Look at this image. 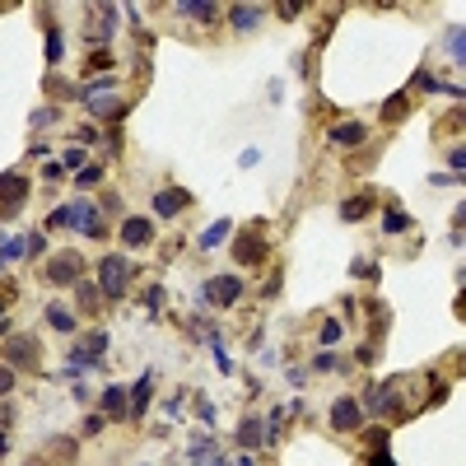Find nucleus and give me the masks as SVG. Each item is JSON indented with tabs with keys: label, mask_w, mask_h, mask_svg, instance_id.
Instances as JSON below:
<instances>
[{
	"label": "nucleus",
	"mask_w": 466,
	"mask_h": 466,
	"mask_svg": "<svg viewBox=\"0 0 466 466\" xmlns=\"http://www.w3.org/2000/svg\"><path fill=\"white\" fill-rule=\"evenodd\" d=\"M0 355L10 359V368H28V373H33V368L42 364V345H38L33 336L14 331V336H5V350H0Z\"/></svg>",
	"instance_id": "nucleus-1"
},
{
	"label": "nucleus",
	"mask_w": 466,
	"mask_h": 466,
	"mask_svg": "<svg viewBox=\"0 0 466 466\" xmlns=\"http://www.w3.org/2000/svg\"><path fill=\"white\" fill-rule=\"evenodd\" d=\"M98 285L108 299H122L126 285H131V266H126V256H103L98 261Z\"/></svg>",
	"instance_id": "nucleus-2"
},
{
	"label": "nucleus",
	"mask_w": 466,
	"mask_h": 466,
	"mask_svg": "<svg viewBox=\"0 0 466 466\" xmlns=\"http://www.w3.org/2000/svg\"><path fill=\"white\" fill-rule=\"evenodd\" d=\"M103 350H108V331H89L84 341L75 345V350H70V377L84 373V368H98Z\"/></svg>",
	"instance_id": "nucleus-3"
},
{
	"label": "nucleus",
	"mask_w": 466,
	"mask_h": 466,
	"mask_svg": "<svg viewBox=\"0 0 466 466\" xmlns=\"http://www.w3.org/2000/svg\"><path fill=\"white\" fill-rule=\"evenodd\" d=\"M79 275H84V256L75 247H66V252H56L47 261V285H75Z\"/></svg>",
	"instance_id": "nucleus-4"
},
{
	"label": "nucleus",
	"mask_w": 466,
	"mask_h": 466,
	"mask_svg": "<svg viewBox=\"0 0 466 466\" xmlns=\"http://www.w3.org/2000/svg\"><path fill=\"white\" fill-rule=\"evenodd\" d=\"M233 261H238V266H261V261H266V229H261V224H252V229L233 243Z\"/></svg>",
	"instance_id": "nucleus-5"
},
{
	"label": "nucleus",
	"mask_w": 466,
	"mask_h": 466,
	"mask_svg": "<svg viewBox=\"0 0 466 466\" xmlns=\"http://www.w3.org/2000/svg\"><path fill=\"white\" fill-rule=\"evenodd\" d=\"M98 205H93V200H75V205H66V224L70 229H79V233H89V238H103V220H98Z\"/></svg>",
	"instance_id": "nucleus-6"
},
{
	"label": "nucleus",
	"mask_w": 466,
	"mask_h": 466,
	"mask_svg": "<svg viewBox=\"0 0 466 466\" xmlns=\"http://www.w3.org/2000/svg\"><path fill=\"white\" fill-rule=\"evenodd\" d=\"M28 200V178L23 173H0V215H19Z\"/></svg>",
	"instance_id": "nucleus-7"
},
{
	"label": "nucleus",
	"mask_w": 466,
	"mask_h": 466,
	"mask_svg": "<svg viewBox=\"0 0 466 466\" xmlns=\"http://www.w3.org/2000/svg\"><path fill=\"white\" fill-rule=\"evenodd\" d=\"M359 424H364L359 401H355V397H336V406H331V429H336V433H355Z\"/></svg>",
	"instance_id": "nucleus-8"
},
{
	"label": "nucleus",
	"mask_w": 466,
	"mask_h": 466,
	"mask_svg": "<svg viewBox=\"0 0 466 466\" xmlns=\"http://www.w3.org/2000/svg\"><path fill=\"white\" fill-rule=\"evenodd\" d=\"M238 294H243V280H238V275H215V280H205V299L220 303V308L238 303Z\"/></svg>",
	"instance_id": "nucleus-9"
},
{
	"label": "nucleus",
	"mask_w": 466,
	"mask_h": 466,
	"mask_svg": "<svg viewBox=\"0 0 466 466\" xmlns=\"http://www.w3.org/2000/svg\"><path fill=\"white\" fill-rule=\"evenodd\" d=\"M359 411H368V415H387V411H397V382L368 387V392H364V406H359Z\"/></svg>",
	"instance_id": "nucleus-10"
},
{
	"label": "nucleus",
	"mask_w": 466,
	"mask_h": 466,
	"mask_svg": "<svg viewBox=\"0 0 466 466\" xmlns=\"http://www.w3.org/2000/svg\"><path fill=\"white\" fill-rule=\"evenodd\" d=\"M122 243H126V247H135V252H140V247H149V243H154V224L140 220V215L122 220Z\"/></svg>",
	"instance_id": "nucleus-11"
},
{
	"label": "nucleus",
	"mask_w": 466,
	"mask_h": 466,
	"mask_svg": "<svg viewBox=\"0 0 466 466\" xmlns=\"http://www.w3.org/2000/svg\"><path fill=\"white\" fill-rule=\"evenodd\" d=\"M182 205H191V196H187L182 187H168V191H159V196H154V215H159V220L182 215Z\"/></svg>",
	"instance_id": "nucleus-12"
},
{
	"label": "nucleus",
	"mask_w": 466,
	"mask_h": 466,
	"mask_svg": "<svg viewBox=\"0 0 466 466\" xmlns=\"http://www.w3.org/2000/svg\"><path fill=\"white\" fill-rule=\"evenodd\" d=\"M364 140H368V126H359V122L331 126V144H364Z\"/></svg>",
	"instance_id": "nucleus-13"
},
{
	"label": "nucleus",
	"mask_w": 466,
	"mask_h": 466,
	"mask_svg": "<svg viewBox=\"0 0 466 466\" xmlns=\"http://www.w3.org/2000/svg\"><path fill=\"white\" fill-rule=\"evenodd\" d=\"M229 233H233V224H229V220H215L210 229L200 233V247H205V252H215V247H224V243H229Z\"/></svg>",
	"instance_id": "nucleus-14"
},
{
	"label": "nucleus",
	"mask_w": 466,
	"mask_h": 466,
	"mask_svg": "<svg viewBox=\"0 0 466 466\" xmlns=\"http://www.w3.org/2000/svg\"><path fill=\"white\" fill-rule=\"evenodd\" d=\"M178 14H182V19H200V23H210L220 10H215V5H205V0H182Z\"/></svg>",
	"instance_id": "nucleus-15"
},
{
	"label": "nucleus",
	"mask_w": 466,
	"mask_h": 466,
	"mask_svg": "<svg viewBox=\"0 0 466 466\" xmlns=\"http://www.w3.org/2000/svg\"><path fill=\"white\" fill-rule=\"evenodd\" d=\"M131 397H135V406H131L126 415H140L144 406H149V397H154V373H144L140 382H135V392H131Z\"/></svg>",
	"instance_id": "nucleus-16"
},
{
	"label": "nucleus",
	"mask_w": 466,
	"mask_h": 466,
	"mask_svg": "<svg viewBox=\"0 0 466 466\" xmlns=\"http://www.w3.org/2000/svg\"><path fill=\"white\" fill-rule=\"evenodd\" d=\"M256 19H266L256 5H233V10H229V23H233V28H252Z\"/></svg>",
	"instance_id": "nucleus-17"
},
{
	"label": "nucleus",
	"mask_w": 466,
	"mask_h": 466,
	"mask_svg": "<svg viewBox=\"0 0 466 466\" xmlns=\"http://www.w3.org/2000/svg\"><path fill=\"white\" fill-rule=\"evenodd\" d=\"M266 438H271V424H256V420H247L243 433H238V443H243V448H256V443H266Z\"/></svg>",
	"instance_id": "nucleus-18"
},
{
	"label": "nucleus",
	"mask_w": 466,
	"mask_h": 466,
	"mask_svg": "<svg viewBox=\"0 0 466 466\" xmlns=\"http://www.w3.org/2000/svg\"><path fill=\"white\" fill-rule=\"evenodd\" d=\"M103 415H126V387L112 382V387L103 392Z\"/></svg>",
	"instance_id": "nucleus-19"
},
{
	"label": "nucleus",
	"mask_w": 466,
	"mask_h": 466,
	"mask_svg": "<svg viewBox=\"0 0 466 466\" xmlns=\"http://www.w3.org/2000/svg\"><path fill=\"white\" fill-rule=\"evenodd\" d=\"M75 294H79V308H84V312H98V308H103L98 289H93L89 280H75Z\"/></svg>",
	"instance_id": "nucleus-20"
},
{
	"label": "nucleus",
	"mask_w": 466,
	"mask_h": 466,
	"mask_svg": "<svg viewBox=\"0 0 466 466\" xmlns=\"http://www.w3.org/2000/svg\"><path fill=\"white\" fill-rule=\"evenodd\" d=\"M47 322H52L56 331H75V312L61 308V303H52V308H47Z\"/></svg>",
	"instance_id": "nucleus-21"
},
{
	"label": "nucleus",
	"mask_w": 466,
	"mask_h": 466,
	"mask_svg": "<svg viewBox=\"0 0 466 466\" xmlns=\"http://www.w3.org/2000/svg\"><path fill=\"white\" fill-rule=\"evenodd\" d=\"M368 205H373L368 196H350V200L341 205V220H350V224H355V220H364V215H368Z\"/></svg>",
	"instance_id": "nucleus-22"
},
{
	"label": "nucleus",
	"mask_w": 466,
	"mask_h": 466,
	"mask_svg": "<svg viewBox=\"0 0 466 466\" xmlns=\"http://www.w3.org/2000/svg\"><path fill=\"white\" fill-rule=\"evenodd\" d=\"M61 52H66V38H61V28H52V33H47V61L61 66Z\"/></svg>",
	"instance_id": "nucleus-23"
},
{
	"label": "nucleus",
	"mask_w": 466,
	"mask_h": 466,
	"mask_svg": "<svg viewBox=\"0 0 466 466\" xmlns=\"http://www.w3.org/2000/svg\"><path fill=\"white\" fill-rule=\"evenodd\" d=\"M98 182H103V168L98 164H84L75 173V187H98Z\"/></svg>",
	"instance_id": "nucleus-24"
},
{
	"label": "nucleus",
	"mask_w": 466,
	"mask_h": 466,
	"mask_svg": "<svg viewBox=\"0 0 466 466\" xmlns=\"http://www.w3.org/2000/svg\"><path fill=\"white\" fill-rule=\"evenodd\" d=\"M406 108H411V93H401V98H392L387 108H382V122H397V117H406Z\"/></svg>",
	"instance_id": "nucleus-25"
},
{
	"label": "nucleus",
	"mask_w": 466,
	"mask_h": 466,
	"mask_svg": "<svg viewBox=\"0 0 466 466\" xmlns=\"http://www.w3.org/2000/svg\"><path fill=\"white\" fill-rule=\"evenodd\" d=\"M448 52H453V61H462V52H466V33H462V23H453V33H448Z\"/></svg>",
	"instance_id": "nucleus-26"
},
{
	"label": "nucleus",
	"mask_w": 466,
	"mask_h": 466,
	"mask_svg": "<svg viewBox=\"0 0 466 466\" xmlns=\"http://www.w3.org/2000/svg\"><path fill=\"white\" fill-rule=\"evenodd\" d=\"M23 247H28V238H14L10 247H0V266H10V261H19V256H23Z\"/></svg>",
	"instance_id": "nucleus-27"
},
{
	"label": "nucleus",
	"mask_w": 466,
	"mask_h": 466,
	"mask_svg": "<svg viewBox=\"0 0 466 466\" xmlns=\"http://www.w3.org/2000/svg\"><path fill=\"white\" fill-rule=\"evenodd\" d=\"M47 457H56V462H70V457H75V443H70V438H56V443L47 448Z\"/></svg>",
	"instance_id": "nucleus-28"
},
{
	"label": "nucleus",
	"mask_w": 466,
	"mask_h": 466,
	"mask_svg": "<svg viewBox=\"0 0 466 466\" xmlns=\"http://www.w3.org/2000/svg\"><path fill=\"white\" fill-rule=\"evenodd\" d=\"M98 210H103V215H122V196H117V191H108V196L98 200Z\"/></svg>",
	"instance_id": "nucleus-29"
},
{
	"label": "nucleus",
	"mask_w": 466,
	"mask_h": 466,
	"mask_svg": "<svg viewBox=\"0 0 466 466\" xmlns=\"http://www.w3.org/2000/svg\"><path fill=\"white\" fill-rule=\"evenodd\" d=\"M382 229H387V233H401V229H406V215H401V210H387V220H382Z\"/></svg>",
	"instance_id": "nucleus-30"
},
{
	"label": "nucleus",
	"mask_w": 466,
	"mask_h": 466,
	"mask_svg": "<svg viewBox=\"0 0 466 466\" xmlns=\"http://www.w3.org/2000/svg\"><path fill=\"white\" fill-rule=\"evenodd\" d=\"M10 387H14V368H10V364H0V397H5Z\"/></svg>",
	"instance_id": "nucleus-31"
},
{
	"label": "nucleus",
	"mask_w": 466,
	"mask_h": 466,
	"mask_svg": "<svg viewBox=\"0 0 466 466\" xmlns=\"http://www.w3.org/2000/svg\"><path fill=\"white\" fill-rule=\"evenodd\" d=\"M336 341H341V322H326L322 326V345H336Z\"/></svg>",
	"instance_id": "nucleus-32"
},
{
	"label": "nucleus",
	"mask_w": 466,
	"mask_h": 466,
	"mask_svg": "<svg viewBox=\"0 0 466 466\" xmlns=\"http://www.w3.org/2000/svg\"><path fill=\"white\" fill-rule=\"evenodd\" d=\"M42 178H47V182H61V178H66V164H47Z\"/></svg>",
	"instance_id": "nucleus-33"
},
{
	"label": "nucleus",
	"mask_w": 466,
	"mask_h": 466,
	"mask_svg": "<svg viewBox=\"0 0 466 466\" xmlns=\"http://www.w3.org/2000/svg\"><path fill=\"white\" fill-rule=\"evenodd\" d=\"M89 66H93V70H108V66H112V56H108V52H103V47H98V52L89 56Z\"/></svg>",
	"instance_id": "nucleus-34"
},
{
	"label": "nucleus",
	"mask_w": 466,
	"mask_h": 466,
	"mask_svg": "<svg viewBox=\"0 0 466 466\" xmlns=\"http://www.w3.org/2000/svg\"><path fill=\"white\" fill-rule=\"evenodd\" d=\"M56 122V112L52 108H42V112H33V126H52Z\"/></svg>",
	"instance_id": "nucleus-35"
},
{
	"label": "nucleus",
	"mask_w": 466,
	"mask_h": 466,
	"mask_svg": "<svg viewBox=\"0 0 466 466\" xmlns=\"http://www.w3.org/2000/svg\"><path fill=\"white\" fill-rule=\"evenodd\" d=\"M159 303H164V289H149V299H144V308L159 312Z\"/></svg>",
	"instance_id": "nucleus-36"
},
{
	"label": "nucleus",
	"mask_w": 466,
	"mask_h": 466,
	"mask_svg": "<svg viewBox=\"0 0 466 466\" xmlns=\"http://www.w3.org/2000/svg\"><path fill=\"white\" fill-rule=\"evenodd\" d=\"M84 433H103V415H89V420H84Z\"/></svg>",
	"instance_id": "nucleus-37"
},
{
	"label": "nucleus",
	"mask_w": 466,
	"mask_h": 466,
	"mask_svg": "<svg viewBox=\"0 0 466 466\" xmlns=\"http://www.w3.org/2000/svg\"><path fill=\"white\" fill-rule=\"evenodd\" d=\"M373 466H392V457H387V453H377V457H373Z\"/></svg>",
	"instance_id": "nucleus-38"
},
{
	"label": "nucleus",
	"mask_w": 466,
	"mask_h": 466,
	"mask_svg": "<svg viewBox=\"0 0 466 466\" xmlns=\"http://www.w3.org/2000/svg\"><path fill=\"white\" fill-rule=\"evenodd\" d=\"M5 453H10V438H5V433H0V457H5Z\"/></svg>",
	"instance_id": "nucleus-39"
},
{
	"label": "nucleus",
	"mask_w": 466,
	"mask_h": 466,
	"mask_svg": "<svg viewBox=\"0 0 466 466\" xmlns=\"http://www.w3.org/2000/svg\"><path fill=\"white\" fill-rule=\"evenodd\" d=\"M0 424H10V406H0Z\"/></svg>",
	"instance_id": "nucleus-40"
},
{
	"label": "nucleus",
	"mask_w": 466,
	"mask_h": 466,
	"mask_svg": "<svg viewBox=\"0 0 466 466\" xmlns=\"http://www.w3.org/2000/svg\"><path fill=\"white\" fill-rule=\"evenodd\" d=\"M238 466H252V457H238Z\"/></svg>",
	"instance_id": "nucleus-41"
},
{
	"label": "nucleus",
	"mask_w": 466,
	"mask_h": 466,
	"mask_svg": "<svg viewBox=\"0 0 466 466\" xmlns=\"http://www.w3.org/2000/svg\"><path fill=\"white\" fill-rule=\"evenodd\" d=\"M0 317H5V299H0Z\"/></svg>",
	"instance_id": "nucleus-42"
},
{
	"label": "nucleus",
	"mask_w": 466,
	"mask_h": 466,
	"mask_svg": "<svg viewBox=\"0 0 466 466\" xmlns=\"http://www.w3.org/2000/svg\"><path fill=\"white\" fill-rule=\"evenodd\" d=\"M33 466H38V462H33Z\"/></svg>",
	"instance_id": "nucleus-43"
}]
</instances>
